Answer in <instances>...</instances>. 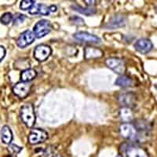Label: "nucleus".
Returning a JSON list of instances; mask_svg holds the SVG:
<instances>
[{"label": "nucleus", "instance_id": "nucleus-1", "mask_svg": "<svg viewBox=\"0 0 157 157\" xmlns=\"http://www.w3.org/2000/svg\"><path fill=\"white\" fill-rule=\"evenodd\" d=\"M20 116L22 122L26 127L32 128L36 123V113H35L34 106L31 103L25 104L20 111Z\"/></svg>", "mask_w": 157, "mask_h": 157}, {"label": "nucleus", "instance_id": "nucleus-3", "mask_svg": "<svg viewBox=\"0 0 157 157\" xmlns=\"http://www.w3.org/2000/svg\"><path fill=\"white\" fill-rule=\"evenodd\" d=\"M48 138V134L46 130L40 128H35L31 130L29 135V142L31 145H38L44 142Z\"/></svg>", "mask_w": 157, "mask_h": 157}, {"label": "nucleus", "instance_id": "nucleus-28", "mask_svg": "<svg viewBox=\"0 0 157 157\" xmlns=\"http://www.w3.org/2000/svg\"><path fill=\"white\" fill-rule=\"evenodd\" d=\"M50 12H56V11H57V6H50Z\"/></svg>", "mask_w": 157, "mask_h": 157}, {"label": "nucleus", "instance_id": "nucleus-21", "mask_svg": "<svg viewBox=\"0 0 157 157\" xmlns=\"http://www.w3.org/2000/svg\"><path fill=\"white\" fill-rule=\"evenodd\" d=\"M34 5V0H22L20 4V8L22 10H29Z\"/></svg>", "mask_w": 157, "mask_h": 157}, {"label": "nucleus", "instance_id": "nucleus-12", "mask_svg": "<svg viewBox=\"0 0 157 157\" xmlns=\"http://www.w3.org/2000/svg\"><path fill=\"white\" fill-rule=\"evenodd\" d=\"M50 6L44 5V4H35L30 10L29 13L32 15L41 14L44 16H48L50 14Z\"/></svg>", "mask_w": 157, "mask_h": 157}, {"label": "nucleus", "instance_id": "nucleus-17", "mask_svg": "<svg viewBox=\"0 0 157 157\" xmlns=\"http://www.w3.org/2000/svg\"><path fill=\"white\" fill-rule=\"evenodd\" d=\"M103 55V53L101 50L97 48H94V47H87L85 50V58L89 60V59L93 58H98L101 57Z\"/></svg>", "mask_w": 157, "mask_h": 157}, {"label": "nucleus", "instance_id": "nucleus-19", "mask_svg": "<svg viewBox=\"0 0 157 157\" xmlns=\"http://www.w3.org/2000/svg\"><path fill=\"white\" fill-rule=\"evenodd\" d=\"M115 83H116V86H121V87H127V86H130L132 85L133 81L130 77L122 75L121 76H120L116 79Z\"/></svg>", "mask_w": 157, "mask_h": 157}, {"label": "nucleus", "instance_id": "nucleus-2", "mask_svg": "<svg viewBox=\"0 0 157 157\" xmlns=\"http://www.w3.org/2000/svg\"><path fill=\"white\" fill-rule=\"evenodd\" d=\"M52 26L51 24L47 20H41L36 24L33 29V33H34L36 38L40 39L47 35H48L51 32Z\"/></svg>", "mask_w": 157, "mask_h": 157}, {"label": "nucleus", "instance_id": "nucleus-29", "mask_svg": "<svg viewBox=\"0 0 157 157\" xmlns=\"http://www.w3.org/2000/svg\"><path fill=\"white\" fill-rule=\"evenodd\" d=\"M6 157H12L11 155H7V156H6Z\"/></svg>", "mask_w": 157, "mask_h": 157}, {"label": "nucleus", "instance_id": "nucleus-26", "mask_svg": "<svg viewBox=\"0 0 157 157\" xmlns=\"http://www.w3.org/2000/svg\"><path fill=\"white\" fill-rule=\"evenodd\" d=\"M6 56V49L3 47L0 46V62L3 60Z\"/></svg>", "mask_w": 157, "mask_h": 157}, {"label": "nucleus", "instance_id": "nucleus-15", "mask_svg": "<svg viewBox=\"0 0 157 157\" xmlns=\"http://www.w3.org/2000/svg\"><path fill=\"white\" fill-rule=\"evenodd\" d=\"M37 76V72L33 68H26L25 70L22 71L21 74V79L22 82H29L30 81L33 80Z\"/></svg>", "mask_w": 157, "mask_h": 157}, {"label": "nucleus", "instance_id": "nucleus-27", "mask_svg": "<svg viewBox=\"0 0 157 157\" xmlns=\"http://www.w3.org/2000/svg\"><path fill=\"white\" fill-rule=\"evenodd\" d=\"M85 2L86 3V5L91 6H94L95 3V0H84Z\"/></svg>", "mask_w": 157, "mask_h": 157}, {"label": "nucleus", "instance_id": "nucleus-22", "mask_svg": "<svg viewBox=\"0 0 157 157\" xmlns=\"http://www.w3.org/2000/svg\"><path fill=\"white\" fill-rule=\"evenodd\" d=\"M13 21V14L11 13H5L2 14V16L0 18V21L2 25H7L10 23L11 21Z\"/></svg>", "mask_w": 157, "mask_h": 157}, {"label": "nucleus", "instance_id": "nucleus-7", "mask_svg": "<svg viewBox=\"0 0 157 157\" xmlns=\"http://www.w3.org/2000/svg\"><path fill=\"white\" fill-rule=\"evenodd\" d=\"M35 39H36V36L32 31H25V32H22L17 39V45L20 48H25L26 47L32 44L35 41Z\"/></svg>", "mask_w": 157, "mask_h": 157}, {"label": "nucleus", "instance_id": "nucleus-13", "mask_svg": "<svg viewBox=\"0 0 157 157\" xmlns=\"http://www.w3.org/2000/svg\"><path fill=\"white\" fill-rule=\"evenodd\" d=\"M126 24V19L123 16H114L111 18L106 27L109 29H114L116 28H120L124 26Z\"/></svg>", "mask_w": 157, "mask_h": 157}, {"label": "nucleus", "instance_id": "nucleus-24", "mask_svg": "<svg viewBox=\"0 0 157 157\" xmlns=\"http://www.w3.org/2000/svg\"><path fill=\"white\" fill-rule=\"evenodd\" d=\"M25 20V15L18 13V14H17V16L15 17L14 19H13V25H20V24L23 23Z\"/></svg>", "mask_w": 157, "mask_h": 157}, {"label": "nucleus", "instance_id": "nucleus-9", "mask_svg": "<svg viewBox=\"0 0 157 157\" xmlns=\"http://www.w3.org/2000/svg\"><path fill=\"white\" fill-rule=\"evenodd\" d=\"M152 47L153 46H152V42L147 39H138L134 43V49L142 54H146L149 53L152 50Z\"/></svg>", "mask_w": 157, "mask_h": 157}, {"label": "nucleus", "instance_id": "nucleus-5", "mask_svg": "<svg viewBox=\"0 0 157 157\" xmlns=\"http://www.w3.org/2000/svg\"><path fill=\"white\" fill-rule=\"evenodd\" d=\"M32 85L27 82H19L13 87V92L19 98H25L30 93Z\"/></svg>", "mask_w": 157, "mask_h": 157}, {"label": "nucleus", "instance_id": "nucleus-11", "mask_svg": "<svg viewBox=\"0 0 157 157\" xmlns=\"http://www.w3.org/2000/svg\"><path fill=\"white\" fill-rule=\"evenodd\" d=\"M127 157H148V153L142 148L130 145L126 151Z\"/></svg>", "mask_w": 157, "mask_h": 157}, {"label": "nucleus", "instance_id": "nucleus-23", "mask_svg": "<svg viewBox=\"0 0 157 157\" xmlns=\"http://www.w3.org/2000/svg\"><path fill=\"white\" fill-rule=\"evenodd\" d=\"M22 149H23V148L18 146V145H13V144L10 145L9 147L7 148L8 152H9L10 153L13 154V155H17V154L20 153V152L22 151Z\"/></svg>", "mask_w": 157, "mask_h": 157}, {"label": "nucleus", "instance_id": "nucleus-25", "mask_svg": "<svg viewBox=\"0 0 157 157\" xmlns=\"http://www.w3.org/2000/svg\"><path fill=\"white\" fill-rule=\"evenodd\" d=\"M71 21L72 23L75 24L77 25H84V21L83 20L81 17H71Z\"/></svg>", "mask_w": 157, "mask_h": 157}, {"label": "nucleus", "instance_id": "nucleus-14", "mask_svg": "<svg viewBox=\"0 0 157 157\" xmlns=\"http://www.w3.org/2000/svg\"><path fill=\"white\" fill-rule=\"evenodd\" d=\"M118 100L121 105H124V107H127V106L134 105V101H135V95L131 93L122 94L119 96Z\"/></svg>", "mask_w": 157, "mask_h": 157}, {"label": "nucleus", "instance_id": "nucleus-18", "mask_svg": "<svg viewBox=\"0 0 157 157\" xmlns=\"http://www.w3.org/2000/svg\"><path fill=\"white\" fill-rule=\"evenodd\" d=\"M120 117L123 122L129 123L133 120V113L130 108L123 107L120 110Z\"/></svg>", "mask_w": 157, "mask_h": 157}, {"label": "nucleus", "instance_id": "nucleus-6", "mask_svg": "<svg viewBox=\"0 0 157 157\" xmlns=\"http://www.w3.org/2000/svg\"><path fill=\"white\" fill-rule=\"evenodd\" d=\"M52 53V50L47 45H39L34 50V57L38 61L43 62L49 58Z\"/></svg>", "mask_w": 157, "mask_h": 157}, {"label": "nucleus", "instance_id": "nucleus-30", "mask_svg": "<svg viewBox=\"0 0 157 157\" xmlns=\"http://www.w3.org/2000/svg\"><path fill=\"white\" fill-rule=\"evenodd\" d=\"M116 157H122V156H120V155H118V156H116Z\"/></svg>", "mask_w": 157, "mask_h": 157}, {"label": "nucleus", "instance_id": "nucleus-8", "mask_svg": "<svg viewBox=\"0 0 157 157\" xmlns=\"http://www.w3.org/2000/svg\"><path fill=\"white\" fill-rule=\"evenodd\" d=\"M120 133L123 138L127 140H134L137 137L136 128L130 123H123L120 127Z\"/></svg>", "mask_w": 157, "mask_h": 157}, {"label": "nucleus", "instance_id": "nucleus-4", "mask_svg": "<svg viewBox=\"0 0 157 157\" xmlns=\"http://www.w3.org/2000/svg\"><path fill=\"white\" fill-rule=\"evenodd\" d=\"M105 64L111 70L115 71L116 74L123 75L126 71L125 62L121 59L116 58V57H111L106 60Z\"/></svg>", "mask_w": 157, "mask_h": 157}, {"label": "nucleus", "instance_id": "nucleus-10", "mask_svg": "<svg viewBox=\"0 0 157 157\" xmlns=\"http://www.w3.org/2000/svg\"><path fill=\"white\" fill-rule=\"evenodd\" d=\"M74 38L76 40H78V41L80 42H84V43H99L101 42V39L99 37L85 32H77V33L74 35Z\"/></svg>", "mask_w": 157, "mask_h": 157}, {"label": "nucleus", "instance_id": "nucleus-16", "mask_svg": "<svg viewBox=\"0 0 157 157\" xmlns=\"http://www.w3.org/2000/svg\"><path fill=\"white\" fill-rule=\"evenodd\" d=\"M1 139L3 144L10 145L13 140V133L8 126H4L1 130Z\"/></svg>", "mask_w": 157, "mask_h": 157}, {"label": "nucleus", "instance_id": "nucleus-20", "mask_svg": "<svg viewBox=\"0 0 157 157\" xmlns=\"http://www.w3.org/2000/svg\"><path fill=\"white\" fill-rule=\"evenodd\" d=\"M72 9L76 12L80 13L82 14H85L86 16H90L95 13L94 9L91 7H81V6H72Z\"/></svg>", "mask_w": 157, "mask_h": 157}]
</instances>
